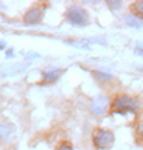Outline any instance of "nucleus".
Segmentation results:
<instances>
[{"label":"nucleus","mask_w":143,"mask_h":150,"mask_svg":"<svg viewBox=\"0 0 143 150\" xmlns=\"http://www.w3.org/2000/svg\"><path fill=\"white\" fill-rule=\"evenodd\" d=\"M135 54H139V55H143V49H140V47H137V49H135Z\"/></svg>","instance_id":"nucleus-15"},{"label":"nucleus","mask_w":143,"mask_h":150,"mask_svg":"<svg viewBox=\"0 0 143 150\" xmlns=\"http://www.w3.org/2000/svg\"><path fill=\"white\" fill-rule=\"evenodd\" d=\"M63 74V71L60 69H48L43 72V81L45 83H54L60 78V75Z\"/></svg>","instance_id":"nucleus-7"},{"label":"nucleus","mask_w":143,"mask_h":150,"mask_svg":"<svg viewBox=\"0 0 143 150\" xmlns=\"http://www.w3.org/2000/svg\"><path fill=\"white\" fill-rule=\"evenodd\" d=\"M6 54H8V57H12V49H9V51L6 52Z\"/></svg>","instance_id":"nucleus-16"},{"label":"nucleus","mask_w":143,"mask_h":150,"mask_svg":"<svg viewBox=\"0 0 143 150\" xmlns=\"http://www.w3.org/2000/svg\"><path fill=\"white\" fill-rule=\"evenodd\" d=\"M108 5H112L111 8H114V9H117V8H120V6H122L120 2H108Z\"/></svg>","instance_id":"nucleus-14"},{"label":"nucleus","mask_w":143,"mask_h":150,"mask_svg":"<svg viewBox=\"0 0 143 150\" xmlns=\"http://www.w3.org/2000/svg\"><path fill=\"white\" fill-rule=\"evenodd\" d=\"M11 132H12V129H8V126H5V124H0V136H2L3 139L8 138L11 135Z\"/></svg>","instance_id":"nucleus-12"},{"label":"nucleus","mask_w":143,"mask_h":150,"mask_svg":"<svg viewBox=\"0 0 143 150\" xmlns=\"http://www.w3.org/2000/svg\"><path fill=\"white\" fill-rule=\"evenodd\" d=\"M109 106V100L106 97H102V95H97L91 100V112L94 113V117H103Z\"/></svg>","instance_id":"nucleus-4"},{"label":"nucleus","mask_w":143,"mask_h":150,"mask_svg":"<svg viewBox=\"0 0 143 150\" xmlns=\"http://www.w3.org/2000/svg\"><path fill=\"white\" fill-rule=\"evenodd\" d=\"M92 77L95 81H99V83H111L114 80V77L111 74H106L103 71H92Z\"/></svg>","instance_id":"nucleus-8"},{"label":"nucleus","mask_w":143,"mask_h":150,"mask_svg":"<svg viewBox=\"0 0 143 150\" xmlns=\"http://www.w3.org/2000/svg\"><path fill=\"white\" fill-rule=\"evenodd\" d=\"M56 150H74V147L71 146V142H68V141H62L60 144L56 147Z\"/></svg>","instance_id":"nucleus-13"},{"label":"nucleus","mask_w":143,"mask_h":150,"mask_svg":"<svg viewBox=\"0 0 143 150\" xmlns=\"http://www.w3.org/2000/svg\"><path fill=\"white\" fill-rule=\"evenodd\" d=\"M115 135L112 130L105 127H95L92 132V146L97 150H109L114 146Z\"/></svg>","instance_id":"nucleus-2"},{"label":"nucleus","mask_w":143,"mask_h":150,"mask_svg":"<svg viewBox=\"0 0 143 150\" xmlns=\"http://www.w3.org/2000/svg\"><path fill=\"white\" fill-rule=\"evenodd\" d=\"M111 115H137L140 110V101L137 97L128 93L115 95L111 101Z\"/></svg>","instance_id":"nucleus-1"},{"label":"nucleus","mask_w":143,"mask_h":150,"mask_svg":"<svg viewBox=\"0 0 143 150\" xmlns=\"http://www.w3.org/2000/svg\"><path fill=\"white\" fill-rule=\"evenodd\" d=\"M135 139L139 142H143V118L139 120L137 126H135Z\"/></svg>","instance_id":"nucleus-11"},{"label":"nucleus","mask_w":143,"mask_h":150,"mask_svg":"<svg viewBox=\"0 0 143 150\" xmlns=\"http://www.w3.org/2000/svg\"><path fill=\"white\" fill-rule=\"evenodd\" d=\"M43 18V8L40 6H32L28 11L25 12L23 16V22L26 25H39Z\"/></svg>","instance_id":"nucleus-5"},{"label":"nucleus","mask_w":143,"mask_h":150,"mask_svg":"<svg viewBox=\"0 0 143 150\" xmlns=\"http://www.w3.org/2000/svg\"><path fill=\"white\" fill-rule=\"evenodd\" d=\"M131 14L137 16L142 22H143V0H137L131 5Z\"/></svg>","instance_id":"nucleus-10"},{"label":"nucleus","mask_w":143,"mask_h":150,"mask_svg":"<svg viewBox=\"0 0 143 150\" xmlns=\"http://www.w3.org/2000/svg\"><path fill=\"white\" fill-rule=\"evenodd\" d=\"M26 63H19V64H9V66H2L0 67V75H14L25 69Z\"/></svg>","instance_id":"nucleus-6"},{"label":"nucleus","mask_w":143,"mask_h":150,"mask_svg":"<svg viewBox=\"0 0 143 150\" xmlns=\"http://www.w3.org/2000/svg\"><path fill=\"white\" fill-rule=\"evenodd\" d=\"M125 23L128 26H131V28H142V26H143V22L137 16H134V14H128L125 17Z\"/></svg>","instance_id":"nucleus-9"},{"label":"nucleus","mask_w":143,"mask_h":150,"mask_svg":"<svg viewBox=\"0 0 143 150\" xmlns=\"http://www.w3.org/2000/svg\"><path fill=\"white\" fill-rule=\"evenodd\" d=\"M3 47H5V45H3V42H2V43H0V49H3Z\"/></svg>","instance_id":"nucleus-17"},{"label":"nucleus","mask_w":143,"mask_h":150,"mask_svg":"<svg viewBox=\"0 0 143 150\" xmlns=\"http://www.w3.org/2000/svg\"><path fill=\"white\" fill-rule=\"evenodd\" d=\"M66 20L74 26H86L89 23V14L85 8H82L79 5H71L66 9Z\"/></svg>","instance_id":"nucleus-3"}]
</instances>
